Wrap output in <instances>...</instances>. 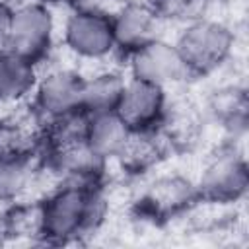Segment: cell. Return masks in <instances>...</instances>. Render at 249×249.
I'll list each match as a JSON object with an SVG mask.
<instances>
[{"instance_id":"1","label":"cell","mask_w":249,"mask_h":249,"mask_svg":"<svg viewBox=\"0 0 249 249\" xmlns=\"http://www.w3.org/2000/svg\"><path fill=\"white\" fill-rule=\"evenodd\" d=\"M43 235L53 241H64L91 228H97L105 216V198L86 183L60 187L41 204Z\"/></svg>"},{"instance_id":"2","label":"cell","mask_w":249,"mask_h":249,"mask_svg":"<svg viewBox=\"0 0 249 249\" xmlns=\"http://www.w3.org/2000/svg\"><path fill=\"white\" fill-rule=\"evenodd\" d=\"M233 35L230 27L214 19H195L179 35L175 49L189 74H208L218 68L231 53Z\"/></svg>"},{"instance_id":"3","label":"cell","mask_w":249,"mask_h":249,"mask_svg":"<svg viewBox=\"0 0 249 249\" xmlns=\"http://www.w3.org/2000/svg\"><path fill=\"white\" fill-rule=\"evenodd\" d=\"M53 16L41 4H23L12 12L6 51L37 62L51 47Z\"/></svg>"},{"instance_id":"4","label":"cell","mask_w":249,"mask_h":249,"mask_svg":"<svg viewBox=\"0 0 249 249\" xmlns=\"http://www.w3.org/2000/svg\"><path fill=\"white\" fill-rule=\"evenodd\" d=\"M130 74L136 80L165 88L183 82L189 76V68L175 45L154 39L130 53Z\"/></svg>"},{"instance_id":"5","label":"cell","mask_w":249,"mask_h":249,"mask_svg":"<svg viewBox=\"0 0 249 249\" xmlns=\"http://www.w3.org/2000/svg\"><path fill=\"white\" fill-rule=\"evenodd\" d=\"M64 39L76 54L86 58H101L115 49L111 19L93 8H82L68 18Z\"/></svg>"},{"instance_id":"6","label":"cell","mask_w":249,"mask_h":249,"mask_svg":"<svg viewBox=\"0 0 249 249\" xmlns=\"http://www.w3.org/2000/svg\"><path fill=\"white\" fill-rule=\"evenodd\" d=\"M165 93L163 88L130 78L124 82L123 93L115 107V113L130 130H148L156 126L163 115Z\"/></svg>"},{"instance_id":"7","label":"cell","mask_w":249,"mask_h":249,"mask_svg":"<svg viewBox=\"0 0 249 249\" xmlns=\"http://www.w3.org/2000/svg\"><path fill=\"white\" fill-rule=\"evenodd\" d=\"M247 189V167L235 152H222L202 171L198 193L212 202L237 200Z\"/></svg>"},{"instance_id":"8","label":"cell","mask_w":249,"mask_h":249,"mask_svg":"<svg viewBox=\"0 0 249 249\" xmlns=\"http://www.w3.org/2000/svg\"><path fill=\"white\" fill-rule=\"evenodd\" d=\"M82 78L72 70H54L49 72L37 84V107L39 111L53 119L64 117L68 113L80 111L82 95Z\"/></svg>"},{"instance_id":"9","label":"cell","mask_w":249,"mask_h":249,"mask_svg":"<svg viewBox=\"0 0 249 249\" xmlns=\"http://www.w3.org/2000/svg\"><path fill=\"white\" fill-rule=\"evenodd\" d=\"M111 23H113L115 47L132 53L138 47L158 39L160 16L152 6L128 4L111 19Z\"/></svg>"},{"instance_id":"10","label":"cell","mask_w":249,"mask_h":249,"mask_svg":"<svg viewBox=\"0 0 249 249\" xmlns=\"http://www.w3.org/2000/svg\"><path fill=\"white\" fill-rule=\"evenodd\" d=\"M130 132L132 130L123 123V119L115 111L88 115L86 142L103 160L119 156L124 144L128 142Z\"/></svg>"},{"instance_id":"11","label":"cell","mask_w":249,"mask_h":249,"mask_svg":"<svg viewBox=\"0 0 249 249\" xmlns=\"http://www.w3.org/2000/svg\"><path fill=\"white\" fill-rule=\"evenodd\" d=\"M105 160L97 156L84 140L53 146V167L54 171L70 177L74 183H86L103 169Z\"/></svg>"},{"instance_id":"12","label":"cell","mask_w":249,"mask_h":249,"mask_svg":"<svg viewBox=\"0 0 249 249\" xmlns=\"http://www.w3.org/2000/svg\"><path fill=\"white\" fill-rule=\"evenodd\" d=\"M37 86L35 62L14 53H0V103H14Z\"/></svg>"},{"instance_id":"13","label":"cell","mask_w":249,"mask_h":249,"mask_svg":"<svg viewBox=\"0 0 249 249\" xmlns=\"http://www.w3.org/2000/svg\"><path fill=\"white\" fill-rule=\"evenodd\" d=\"M123 88H124V80L113 72L97 74L89 80H84L82 95H80V111H84L86 115L115 111Z\"/></svg>"},{"instance_id":"14","label":"cell","mask_w":249,"mask_h":249,"mask_svg":"<svg viewBox=\"0 0 249 249\" xmlns=\"http://www.w3.org/2000/svg\"><path fill=\"white\" fill-rule=\"evenodd\" d=\"M195 191L193 185L185 179L179 177H167L158 181L152 191H150V202L154 204V208L163 210V212H173L181 206H185L191 198H193Z\"/></svg>"},{"instance_id":"15","label":"cell","mask_w":249,"mask_h":249,"mask_svg":"<svg viewBox=\"0 0 249 249\" xmlns=\"http://www.w3.org/2000/svg\"><path fill=\"white\" fill-rule=\"evenodd\" d=\"M29 167L21 156H0V202L12 200L27 189Z\"/></svg>"},{"instance_id":"16","label":"cell","mask_w":249,"mask_h":249,"mask_svg":"<svg viewBox=\"0 0 249 249\" xmlns=\"http://www.w3.org/2000/svg\"><path fill=\"white\" fill-rule=\"evenodd\" d=\"M4 230L10 235H43V216L41 204L37 206H18L10 210L4 218Z\"/></svg>"},{"instance_id":"17","label":"cell","mask_w":249,"mask_h":249,"mask_svg":"<svg viewBox=\"0 0 249 249\" xmlns=\"http://www.w3.org/2000/svg\"><path fill=\"white\" fill-rule=\"evenodd\" d=\"M210 0H154L152 8L160 18L179 19V21H195L200 19L206 12Z\"/></svg>"},{"instance_id":"18","label":"cell","mask_w":249,"mask_h":249,"mask_svg":"<svg viewBox=\"0 0 249 249\" xmlns=\"http://www.w3.org/2000/svg\"><path fill=\"white\" fill-rule=\"evenodd\" d=\"M12 8L0 0V53L6 51L8 43V33H10V23H12Z\"/></svg>"},{"instance_id":"19","label":"cell","mask_w":249,"mask_h":249,"mask_svg":"<svg viewBox=\"0 0 249 249\" xmlns=\"http://www.w3.org/2000/svg\"><path fill=\"white\" fill-rule=\"evenodd\" d=\"M47 2H62V0H47Z\"/></svg>"}]
</instances>
